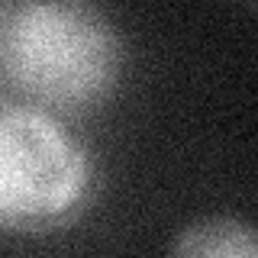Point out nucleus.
I'll use <instances>...</instances> for the list:
<instances>
[{
    "label": "nucleus",
    "instance_id": "nucleus-3",
    "mask_svg": "<svg viewBox=\"0 0 258 258\" xmlns=\"http://www.w3.org/2000/svg\"><path fill=\"white\" fill-rule=\"evenodd\" d=\"M168 258H258V229L236 216H200L174 232Z\"/></svg>",
    "mask_w": 258,
    "mask_h": 258
},
{
    "label": "nucleus",
    "instance_id": "nucleus-2",
    "mask_svg": "<svg viewBox=\"0 0 258 258\" xmlns=\"http://www.w3.org/2000/svg\"><path fill=\"white\" fill-rule=\"evenodd\" d=\"M81 158L45 116L4 107L0 116V210L4 216H42L78 190Z\"/></svg>",
    "mask_w": 258,
    "mask_h": 258
},
{
    "label": "nucleus",
    "instance_id": "nucleus-1",
    "mask_svg": "<svg viewBox=\"0 0 258 258\" xmlns=\"http://www.w3.org/2000/svg\"><path fill=\"white\" fill-rule=\"evenodd\" d=\"M0 64L23 94L71 107L100 97L113 84L119 42L107 16L87 4H4Z\"/></svg>",
    "mask_w": 258,
    "mask_h": 258
}]
</instances>
